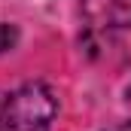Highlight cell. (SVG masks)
Masks as SVG:
<instances>
[{
  "label": "cell",
  "mask_w": 131,
  "mask_h": 131,
  "mask_svg": "<svg viewBox=\"0 0 131 131\" xmlns=\"http://www.w3.org/2000/svg\"><path fill=\"white\" fill-rule=\"evenodd\" d=\"M79 3H82V15L98 31L131 28V0H79Z\"/></svg>",
  "instance_id": "7a4b0ae2"
},
{
  "label": "cell",
  "mask_w": 131,
  "mask_h": 131,
  "mask_svg": "<svg viewBox=\"0 0 131 131\" xmlns=\"http://www.w3.org/2000/svg\"><path fill=\"white\" fill-rule=\"evenodd\" d=\"M55 113V95L43 82H28L6 98L0 113V131H49Z\"/></svg>",
  "instance_id": "6da1fadb"
},
{
  "label": "cell",
  "mask_w": 131,
  "mask_h": 131,
  "mask_svg": "<svg viewBox=\"0 0 131 131\" xmlns=\"http://www.w3.org/2000/svg\"><path fill=\"white\" fill-rule=\"evenodd\" d=\"M128 95H131V89H128Z\"/></svg>",
  "instance_id": "277c9868"
},
{
  "label": "cell",
  "mask_w": 131,
  "mask_h": 131,
  "mask_svg": "<svg viewBox=\"0 0 131 131\" xmlns=\"http://www.w3.org/2000/svg\"><path fill=\"white\" fill-rule=\"evenodd\" d=\"M18 43V31L12 25H0V52H9Z\"/></svg>",
  "instance_id": "3957f363"
}]
</instances>
